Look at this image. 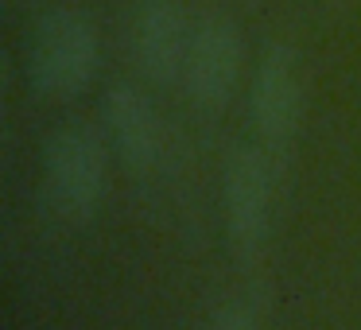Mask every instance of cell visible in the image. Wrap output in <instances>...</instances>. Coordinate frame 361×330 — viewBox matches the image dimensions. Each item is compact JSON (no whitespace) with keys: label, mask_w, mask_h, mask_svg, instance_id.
I'll use <instances>...</instances> for the list:
<instances>
[{"label":"cell","mask_w":361,"mask_h":330,"mask_svg":"<svg viewBox=\"0 0 361 330\" xmlns=\"http://www.w3.org/2000/svg\"><path fill=\"white\" fill-rule=\"evenodd\" d=\"M109 187V140L94 125H66L43 152V198L59 221H90Z\"/></svg>","instance_id":"cell-1"},{"label":"cell","mask_w":361,"mask_h":330,"mask_svg":"<svg viewBox=\"0 0 361 330\" xmlns=\"http://www.w3.org/2000/svg\"><path fill=\"white\" fill-rule=\"evenodd\" d=\"M97 28L78 8H55L27 39V78L39 94L66 102L78 97L97 74Z\"/></svg>","instance_id":"cell-2"},{"label":"cell","mask_w":361,"mask_h":330,"mask_svg":"<svg viewBox=\"0 0 361 330\" xmlns=\"http://www.w3.org/2000/svg\"><path fill=\"white\" fill-rule=\"evenodd\" d=\"M245 71V35L237 20L221 8H210L195 20L187 51L183 90L202 113H221L237 94Z\"/></svg>","instance_id":"cell-3"},{"label":"cell","mask_w":361,"mask_h":330,"mask_svg":"<svg viewBox=\"0 0 361 330\" xmlns=\"http://www.w3.org/2000/svg\"><path fill=\"white\" fill-rule=\"evenodd\" d=\"M226 229L233 252L252 264L272 233V159L264 148H237L226 164Z\"/></svg>","instance_id":"cell-4"},{"label":"cell","mask_w":361,"mask_h":330,"mask_svg":"<svg viewBox=\"0 0 361 330\" xmlns=\"http://www.w3.org/2000/svg\"><path fill=\"white\" fill-rule=\"evenodd\" d=\"M303 105H307L303 66H299L291 47L272 43L264 51V59L257 63L252 90H249V109H252L257 136L268 148H291L299 125H303Z\"/></svg>","instance_id":"cell-5"},{"label":"cell","mask_w":361,"mask_h":330,"mask_svg":"<svg viewBox=\"0 0 361 330\" xmlns=\"http://www.w3.org/2000/svg\"><path fill=\"white\" fill-rule=\"evenodd\" d=\"M195 20L179 0H140L133 12V59L156 86H175L187 71Z\"/></svg>","instance_id":"cell-6"},{"label":"cell","mask_w":361,"mask_h":330,"mask_svg":"<svg viewBox=\"0 0 361 330\" xmlns=\"http://www.w3.org/2000/svg\"><path fill=\"white\" fill-rule=\"evenodd\" d=\"M102 117H105V140L109 148L121 156V164L133 171H152L159 164L164 152V121H159L156 102L148 97V90L121 82L105 94L102 102Z\"/></svg>","instance_id":"cell-7"},{"label":"cell","mask_w":361,"mask_h":330,"mask_svg":"<svg viewBox=\"0 0 361 330\" xmlns=\"http://www.w3.org/2000/svg\"><path fill=\"white\" fill-rule=\"evenodd\" d=\"M210 330H264V326H260V319L249 311V307L226 303V307H218V311H214Z\"/></svg>","instance_id":"cell-8"}]
</instances>
